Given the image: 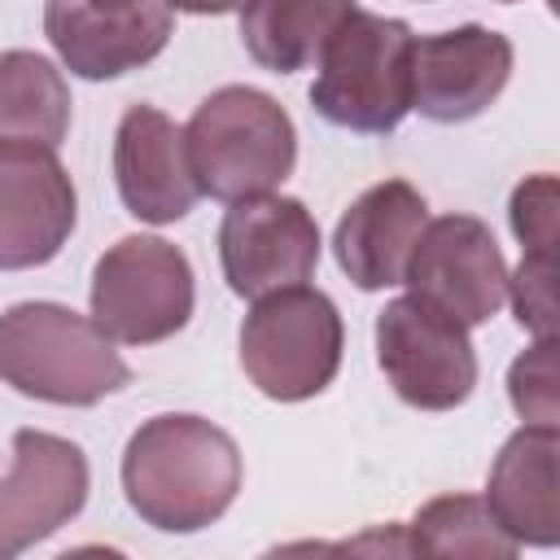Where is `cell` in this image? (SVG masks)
I'll list each match as a JSON object with an SVG mask.
<instances>
[{"label":"cell","instance_id":"1","mask_svg":"<svg viewBox=\"0 0 560 560\" xmlns=\"http://www.w3.org/2000/svg\"><path fill=\"white\" fill-rule=\"evenodd\" d=\"M241 490L236 442L188 411L144 420L122 451V494L131 512L162 534L214 525Z\"/></svg>","mask_w":560,"mask_h":560},{"label":"cell","instance_id":"2","mask_svg":"<svg viewBox=\"0 0 560 560\" xmlns=\"http://www.w3.org/2000/svg\"><path fill=\"white\" fill-rule=\"evenodd\" d=\"M0 381L57 407H92L131 381L96 319L61 302H18L0 315Z\"/></svg>","mask_w":560,"mask_h":560},{"label":"cell","instance_id":"3","mask_svg":"<svg viewBox=\"0 0 560 560\" xmlns=\"http://www.w3.org/2000/svg\"><path fill=\"white\" fill-rule=\"evenodd\" d=\"M188 166L201 192L219 201H241L271 192L293 175L298 162V131L280 101H271L258 88L228 83L210 92L188 127Z\"/></svg>","mask_w":560,"mask_h":560},{"label":"cell","instance_id":"4","mask_svg":"<svg viewBox=\"0 0 560 560\" xmlns=\"http://www.w3.org/2000/svg\"><path fill=\"white\" fill-rule=\"evenodd\" d=\"M411 48L416 35L407 22L350 9L319 52L311 83L315 114L363 136L394 131L411 109Z\"/></svg>","mask_w":560,"mask_h":560},{"label":"cell","instance_id":"5","mask_svg":"<svg viewBox=\"0 0 560 560\" xmlns=\"http://www.w3.org/2000/svg\"><path fill=\"white\" fill-rule=\"evenodd\" d=\"M341 341L346 332L332 298L311 284H284L254 298V311L241 324V368L258 394L302 402L337 376Z\"/></svg>","mask_w":560,"mask_h":560},{"label":"cell","instance_id":"6","mask_svg":"<svg viewBox=\"0 0 560 560\" xmlns=\"http://www.w3.org/2000/svg\"><path fill=\"white\" fill-rule=\"evenodd\" d=\"M192 315V267L162 236H122L96 258L92 319L109 341L153 346Z\"/></svg>","mask_w":560,"mask_h":560},{"label":"cell","instance_id":"7","mask_svg":"<svg viewBox=\"0 0 560 560\" xmlns=\"http://www.w3.org/2000/svg\"><path fill=\"white\" fill-rule=\"evenodd\" d=\"M376 359L394 394L420 411H451L477 385L468 328L416 293L376 315Z\"/></svg>","mask_w":560,"mask_h":560},{"label":"cell","instance_id":"8","mask_svg":"<svg viewBox=\"0 0 560 560\" xmlns=\"http://www.w3.org/2000/svg\"><path fill=\"white\" fill-rule=\"evenodd\" d=\"M319 249V223L298 197H241L219 223V262L236 298L311 280Z\"/></svg>","mask_w":560,"mask_h":560},{"label":"cell","instance_id":"9","mask_svg":"<svg viewBox=\"0 0 560 560\" xmlns=\"http://www.w3.org/2000/svg\"><path fill=\"white\" fill-rule=\"evenodd\" d=\"M402 284L416 298L433 302L464 328L486 324L508 302V262L499 254L494 232L477 214H442L424 223Z\"/></svg>","mask_w":560,"mask_h":560},{"label":"cell","instance_id":"10","mask_svg":"<svg viewBox=\"0 0 560 560\" xmlns=\"http://www.w3.org/2000/svg\"><path fill=\"white\" fill-rule=\"evenodd\" d=\"M175 31L166 0H48L44 35L79 79H118L149 66Z\"/></svg>","mask_w":560,"mask_h":560},{"label":"cell","instance_id":"11","mask_svg":"<svg viewBox=\"0 0 560 560\" xmlns=\"http://www.w3.org/2000/svg\"><path fill=\"white\" fill-rule=\"evenodd\" d=\"M88 503V455L57 433L18 429L13 468L0 477V560L44 542Z\"/></svg>","mask_w":560,"mask_h":560},{"label":"cell","instance_id":"12","mask_svg":"<svg viewBox=\"0 0 560 560\" xmlns=\"http://www.w3.org/2000/svg\"><path fill=\"white\" fill-rule=\"evenodd\" d=\"M74 219L79 197L57 153L0 140V271H26L57 258Z\"/></svg>","mask_w":560,"mask_h":560},{"label":"cell","instance_id":"13","mask_svg":"<svg viewBox=\"0 0 560 560\" xmlns=\"http://www.w3.org/2000/svg\"><path fill=\"white\" fill-rule=\"evenodd\" d=\"M512 79V39L490 26H455L411 48V109L433 122H468Z\"/></svg>","mask_w":560,"mask_h":560},{"label":"cell","instance_id":"14","mask_svg":"<svg viewBox=\"0 0 560 560\" xmlns=\"http://www.w3.org/2000/svg\"><path fill=\"white\" fill-rule=\"evenodd\" d=\"M114 179L122 206L144 223H175L201 197L188 166L184 127L153 105H131L122 114L114 136Z\"/></svg>","mask_w":560,"mask_h":560},{"label":"cell","instance_id":"15","mask_svg":"<svg viewBox=\"0 0 560 560\" xmlns=\"http://www.w3.org/2000/svg\"><path fill=\"white\" fill-rule=\"evenodd\" d=\"M424 223H429V206L407 179L372 184L337 219V232H332L337 267L359 289L402 284L407 258H411Z\"/></svg>","mask_w":560,"mask_h":560},{"label":"cell","instance_id":"16","mask_svg":"<svg viewBox=\"0 0 560 560\" xmlns=\"http://www.w3.org/2000/svg\"><path fill=\"white\" fill-rule=\"evenodd\" d=\"M486 508L516 547L560 542V429L521 424L494 455Z\"/></svg>","mask_w":560,"mask_h":560},{"label":"cell","instance_id":"17","mask_svg":"<svg viewBox=\"0 0 560 560\" xmlns=\"http://www.w3.org/2000/svg\"><path fill=\"white\" fill-rule=\"evenodd\" d=\"M354 0H245L241 4V39L245 52L271 70L293 74L319 61L332 31L350 18Z\"/></svg>","mask_w":560,"mask_h":560},{"label":"cell","instance_id":"18","mask_svg":"<svg viewBox=\"0 0 560 560\" xmlns=\"http://www.w3.org/2000/svg\"><path fill=\"white\" fill-rule=\"evenodd\" d=\"M70 131V88L61 70L26 48L0 52V140L57 149Z\"/></svg>","mask_w":560,"mask_h":560},{"label":"cell","instance_id":"19","mask_svg":"<svg viewBox=\"0 0 560 560\" xmlns=\"http://www.w3.org/2000/svg\"><path fill=\"white\" fill-rule=\"evenodd\" d=\"M402 551L420 556H490V560H512L521 547L503 534V525L490 516L486 499L477 494H442L429 499L416 521L407 525Z\"/></svg>","mask_w":560,"mask_h":560},{"label":"cell","instance_id":"20","mask_svg":"<svg viewBox=\"0 0 560 560\" xmlns=\"http://www.w3.org/2000/svg\"><path fill=\"white\" fill-rule=\"evenodd\" d=\"M508 398L525 424L560 429V381H556V337H538L508 368Z\"/></svg>","mask_w":560,"mask_h":560},{"label":"cell","instance_id":"21","mask_svg":"<svg viewBox=\"0 0 560 560\" xmlns=\"http://www.w3.org/2000/svg\"><path fill=\"white\" fill-rule=\"evenodd\" d=\"M508 298L516 324L534 337L556 332V254H521V267L508 276Z\"/></svg>","mask_w":560,"mask_h":560},{"label":"cell","instance_id":"22","mask_svg":"<svg viewBox=\"0 0 560 560\" xmlns=\"http://www.w3.org/2000/svg\"><path fill=\"white\" fill-rule=\"evenodd\" d=\"M508 219L525 254H556V179L529 175L525 184H516Z\"/></svg>","mask_w":560,"mask_h":560},{"label":"cell","instance_id":"23","mask_svg":"<svg viewBox=\"0 0 560 560\" xmlns=\"http://www.w3.org/2000/svg\"><path fill=\"white\" fill-rule=\"evenodd\" d=\"M171 9H184V13H232V9H241L245 0H166Z\"/></svg>","mask_w":560,"mask_h":560},{"label":"cell","instance_id":"24","mask_svg":"<svg viewBox=\"0 0 560 560\" xmlns=\"http://www.w3.org/2000/svg\"><path fill=\"white\" fill-rule=\"evenodd\" d=\"M503 4H512V0H503Z\"/></svg>","mask_w":560,"mask_h":560}]
</instances>
